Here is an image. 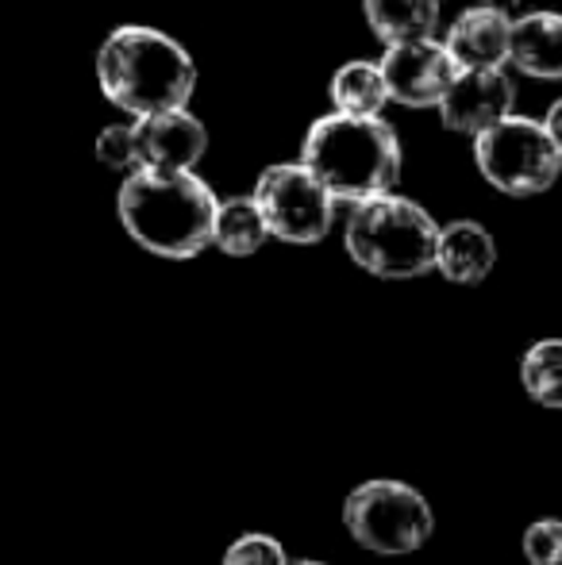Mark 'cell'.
<instances>
[{
  "mask_svg": "<svg viewBox=\"0 0 562 565\" xmlns=\"http://www.w3.org/2000/svg\"><path fill=\"white\" fill-rule=\"evenodd\" d=\"M497 266V243L474 220H450L439 227V246H435V269L455 285H481Z\"/></svg>",
  "mask_w": 562,
  "mask_h": 565,
  "instance_id": "cell-12",
  "label": "cell"
},
{
  "mask_svg": "<svg viewBox=\"0 0 562 565\" xmlns=\"http://www.w3.org/2000/svg\"><path fill=\"white\" fill-rule=\"evenodd\" d=\"M520 385L543 408L562 412V339H540L520 358Z\"/></svg>",
  "mask_w": 562,
  "mask_h": 565,
  "instance_id": "cell-17",
  "label": "cell"
},
{
  "mask_svg": "<svg viewBox=\"0 0 562 565\" xmlns=\"http://www.w3.org/2000/svg\"><path fill=\"white\" fill-rule=\"evenodd\" d=\"M512 82L501 66H470L458 70L450 89L443 93L439 119L447 131L458 135H481L486 127H494L497 119H505L512 113Z\"/></svg>",
  "mask_w": 562,
  "mask_h": 565,
  "instance_id": "cell-9",
  "label": "cell"
},
{
  "mask_svg": "<svg viewBox=\"0 0 562 565\" xmlns=\"http://www.w3.org/2000/svg\"><path fill=\"white\" fill-rule=\"evenodd\" d=\"M474 158L481 178L505 196H540L562 173V154L548 127L528 116H505L474 135Z\"/></svg>",
  "mask_w": 562,
  "mask_h": 565,
  "instance_id": "cell-6",
  "label": "cell"
},
{
  "mask_svg": "<svg viewBox=\"0 0 562 565\" xmlns=\"http://www.w3.org/2000/svg\"><path fill=\"white\" fill-rule=\"evenodd\" d=\"M271 238L263 212H258L255 196H227L216 204V220H212V246H220L232 258H251L263 250Z\"/></svg>",
  "mask_w": 562,
  "mask_h": 565,
  "instance_id": "cell-15",
  "label": "cell"
},
{
  "mask_svg": "<svg viewBox=\"0 0 562 565\" xmlns=\"http://www.w3.org/2000/svg\"><path fill=\"white\" fill-rule=\"evenodd\" d=\"M509 62L528 77L559 82L562 77V15L528 12V15H520V20H512Z\"/></svg>",
  "mask_w": 562,
  "mask_h": 565,
  "instance_id": "cell-13",
  "label": "cell"
},
{
  "mask_svg": "<svg viewBox=\"0 0 562 565\" xmlns=\"http://www.w3.org/2000/svg\"><path fill=\"white\" fill-rule=\"evenodd\" d=\"M100 93L128 116L185 108L197 89V62L178 39L158 28H116L97 51Z\"/></svg>",
  "mask_w": 562,
  "mask_h": 565,
  "instance_id": "cell-2",
  "label": "cell"
},
{
  "mask_svg": "<svg viewBox=\"0 0 562 565\" xmlns=\"http://www.w3.org/2000/svg\"><path fill=\"white\" fill-rule=\"evenodd\" d=\"M343 527L351 531V539L362 551L401 558V554H416L432 539L435 512L424 500V492H416L413 484L374 477L347 497Z\"/></svg>",
  "mask_w": 562,
  "mask_h": 565,
  "instance_id": "cell-5",
  "label": "cell"
},
{
  "mask_svg": "<svg viewBox=\"0 0 562 565\" xmlns=\"http://www.w3.org/2000/svg\"><path fill=\"white\" fill-rule=\"evenodd\" d=\"M382 74L390 85V100L405 108H435L455 82L458 62L450 58L447 46L435 43V35H427L413 39V43L385 46Z\"/></svg>",
  "mask_w": 562,
  "mask_h": 565,
  "instance_id": "cell-8",
  "label": "cell"
},
{
  "mask_svg": "<svg viewBox=\"0 0 562 565\" xmlns=\"http://www.w3.org/2000/svg\"><path fill=\"white\" fill-rule=\"evenodd\" d=\"M347 254L354 266L385 281H409L435 269L439 224L416 201L397 193L370 196L354 204L343 231Z\"/></svg>",
  "mask_w": 562,
  "mask_h": 565,
  "instance_id": "cell-4",
  "label": "cell"
},
{
  "mask_svg": "<svg viewBox=\"0 0 562 565\" xmlns=\"http://www.w3.org/2000/svg\"><path fill=\"white\" fill-rule=\"evenodd\" d=\"M300 162L328 185L336 201L362 204L397 185L401 139L382 116L331 113L308 127Z\"/></svg>",
  "mask_w": 562,
  "mask_h": 565,
  "instance_id": "cell-3",
  "label": "cell"
},
{
  "mask_svg": "<svg viewBox=\"0 0 562 565\" xmlns=\"http://www.w3.org/2000/svg\"><path fill=\"white\" fill-rule=\"evenodd\" d=\"M224 565H289L285 558V546L274 535H240L232 546L224 551Z\"/></svg>",
  "mask_w": 562,
  "mask_h": 565,
  "instance_id": "cell-19",
  "label": "cell"
},
{
  "mask_svg": "<svg viewBox=\"0 0 562 565\" xmlns=\"http://www.w3.org/2000/svg\"><path fill=\"white\" fill-rule=\"evenodd\" d=\"M97 158L108 170L131 173L139 166V142H136V124H113L97 135Z\"/></svg>",
  "mask_w": 562,
  "mask_h": 565,
  "instance_id": "cell-18",
  "label": "cell"
},
{
  "mask_svg": "<svg viewBox=\"0 0 562 565\" xmlns=\"http://www.w3.org/2000/svg\"><path fill=\"white\" fill-rule=\"evenodd\" d=\"M251 196L271 227V238H282V243L312 246L336 224L339 201L305 162L266 166Z\"/></svg>",
  "mask_w": 562,
  "mask_h": 565,
  "instance_id": "cell-7",
  "label": "cell"
},
{
  "mask_svg": "<svg viewBox=\"0 0 562 565\" xmlns=\"http://www.w3.org/2000/svg\"><path fill=\"white\" fill-rule=\"evenodd\" d=\"M443 46L458 70L470 66H505L512 51V15L497 4H474L455 15Z\"/></svg>",
  "mask_w": 562,
  "mask_h": 565,
  "instance_id": "cell-11",
  "label": "cell"
},
{
  "mask_svg": "<svg viewBox=\"0 0 562 565\" xmlns=\"http://www.w3.org/2000/svg\"><path fill=\"white\" fill-rule=\"evenodd\" d=\"M216 204L209 181H201L193 170H155V166H136L116 196L124 231L142 250L173 262L209 250Z\"/></svg>",
  "mask_w": 562,
  "mask_h": 565,
  "instance_id": "cell-1",
  "label": "cell"
},
{
  "mask_svg": "<svg viewBox=\"0 0 562 565\" xmlns=\"http://www.w3.org/2000/svg\"><path fill=\"white\" fill-rule=\"evenodd\" d=\"M331 105L336 113L351 116H382V108L390 105V85H385L382 62H347L331 77Z\"/></svg>",
  "mask_w": 562,
  "mask_h": 565,
  "instance_id": "cell-16",
  "label": "cell"
},
{
  "mask_svg": "<svg viewBox=\"0 0 562 565\" xmlns=\"http://www.w3.org/2000/svg\"><path fill=\"white\" fill-rule=\"evenodd\" d=\"M543 127H548L551 142H555L559 154H562V100H555V105L548 108V119H543Z\"/></svg>",
  "mask_w": 562,
  "mask_h": 565,
  "instance_id": "cell-21",
  "label": "cell"
},
{
  "mask_svg": "<svg viewBox=\"0 0 562 565\" xmlns=\"http://www.w3.org/2000/svg\"><path fill=\"white\" fill-rule=\"evenodd\" d=\"M289 565H328V562H289Z\"/></svg>",
  "mask_w": 562,
  "mask_h": 565,
  "instance_id": "cell-22",
  "label": "cell"
},
{
  "mask_svg": "<svg viewBox=\"0 0 562 565\" xmlns=\"http://www.w3.org/2000/svg\"><path fill=\"white\" fill-rule=\"evenodd\" d=\"M139 166L155 170H197L209 150V131L189 108H166L136 119Z\"/></svg>",
  "mask_w": 562,
  "mask_h": 565,
  "instance_id": "cell-10",
  "label": "cell"
},
{
  "mask_svg": "<svg viewBox=\"0 0 562 565\" xmlns=\"http://www.w3.org/2000/svg\"><path fill=\"white\" fill-rule=\"evenodd\" d=\"M362 12L385 46L427 39L439 28V0H362Z\"/></svg>",
  "mask_w": 562,
  "mask_h": 565,
  "instance_id": "cell-14",
  "label": "cell"
},
{
  "mask_svg": "<svg viewBox=\"0 0 562 565\" xmlns=\"http://www.w3.org/2000/svg\"><path fill=\"white\" fill-rule=\"evenodd\" d=\"M524 558L532 565L562 562V520H540L524 531Z\"/></svg>",
  "mask_w": 562,
  "mask_h": 565,
  "instance_id": "cell-20",
  "label": "cell"
},
{
  "mask_svg": "<svg viewBox=\"0 0 562 565\" xmlns=\"http://www.w3.org/2000/svg\"><path fill=\"white\" fill-rule=\"evenodd\" d=\"M559 565H562V562H559Z\"/></svg>",
  "mask_w": 562,
  "mask_h": 565,
  "instance_id": "cell-23",
  "label": "cell"
}]
</instances>
